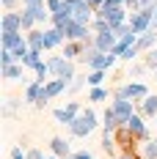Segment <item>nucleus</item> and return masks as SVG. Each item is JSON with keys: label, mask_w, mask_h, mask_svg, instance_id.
I'll return each instance as SVG.
<instances>
[{"label": "nucleus", "mask_w": 157, "mask_h": 159, "mask_svg": "<svg viewBox=\"0 0 157 159\" xmlns=\"http://www.w3.org/2000/svg\"><path fill=\"white\" fill-rule=\"evenodd\" d=\"M28 159H42V154L39 151H28Z\"/></svg>", "instance_id": "2eb2a0df"}, {"label": "nucleus", "mask_w": 157, "mask_h": 159, "mask_svg": "<svg viewBox=\"0 0 157 159\" xmlns=\"http://www.w3.org/2000/svg\"><path fill=\"white\" fill-rule=\"evenodd\" d=\"M77 52H80V47H77V44H66V58H75Z\"/></svg>", "instance_id": "9d476101"}, {"label": "nucleus", "mask_w": 157, "mask_h": 159, "mask_svg": "<svg viewBox=\"0 0 157 159\" xmlns=\"http://www.w3.org/2000/svg\"><path fill=\"white\" fill-rule=\"evenodd\" d=\"M143 110H146V115H155V112H157V96H149V99H146Z\"/></svg>", "instance_id": "0eeeda50"}, {"label": "nucleus", "mask_w": 157, "mask_h": 159, "mask_svg": "<svg viewBox=\"0 0 157 159\" xmlns=\"http://www.w3.org/2000/svg\"><path fill=\"white\" fill-rule=\"evenodd\" d=\"M75 112H77V104H69L66 110H58V112H55V118H58L61 124H72V121H75Z\"/></svg>", "instance_id": "7ed1b4c3"}, {"label": "nucleus", "mask_w": 157, "mask_h": 159, "mask_svg": "<svg viewBox=\"0 0 157 159\" xmlns=\"http://www.w3.org/2000/svg\"><path fill=\"white\" fill-rule=\"evenodd\" d=\"M72 159H94V157H91L88 151H77V154H75V157H72Z\"/></svg>", "instance_id": "4468645a"}, {"label": "nucleus", "mask_w": 157, "mask_h": 159, "mask_svg": "<svg viewBox=\"0 0 157 159\" xmlns=\"http://www.w3.org/2000/svg\"><path fill=\"white\" fill-rule=\"evenodd\" d=\"M96 126V115L91 110H86L80 118H75L72 124H69V129H72V134H77V137H83V134H88L91 129Z\"/></svg>", "instance_id": "f257e3e1"}, {"label": "nucleus", "mask_w": 157, "mask_h": 159, "mask_svg": "<svg viewBox=\"0 0 157 159\" xmlns=\"http://www.w3.org/2000/svg\"><path fill=\"white\" fill-rule=\"evenodd\" d=\"M11 159H28V154H22L19 148H14V151H11Z\"/></svg>", "instance_id": "ddd939ff"}, {"label": "nucleus", "mask_w": 157, "mask_h": 159, "mask_svg": "<svg viewBox=\"0 0 157 159\" xmlns=\"http://www.w3.org/2000/svg\"><path fill=\"white\" fill-rule=\"evenodd\" d=\"M88 82H91V85H99V82H102V71H94V74L88 77Z\"/></svg>", "instance_id": "f8f14e48"}, {"label": "nucleus", "mask_w": 157, "mask_h": 159, "mask_svg": "<svg viewBox=\"0 0 157 159\" xmlns=\"http://www.w3.org/2000/svg\"><path fill=\"white\" fill-rule=\"evenodd\" d=\"M50 148H52V154H55V157H69V143L61 140V137H55V140L50 143Z\"/></svg>", "instance_id": "20e7f679"}, {"label": "nucleus", "mask_w": 157, "mask_h": 159, "mask_svg": "<svg viewBox=\"0 0 157 159\" xmlns=\"http://www.w3.org/2000/svg\"><path fill=\"white\" fill-rule=\"evenodd\" d=\"M152 44H155V33H146L141 41H138V47H152Z\"/></svg>", "instance_id": "6e6552de"}, {"label": "nucleus", "mask_w": 157, "mask_h": 159, "mask_svg": "<svg viewBox=\"0 0 157 159\" xmlns=\"http://www.w3.org/2000/svg\"><path fill=\"white\" fill-rule=\"evenodd\" d=\"M143 159H157V140H149L143 145Z\"/></svg>", "instance_id": "39448f33"}, {"label": "nucleus", "mask_w": 157, "mask_h": 159, "mask_svg": "<svg viewBox=\"0 0 157 159\" xmlns=\"http://www.w3.org/2000/svg\"><path fill=\"white\" fill-rule=\"evenodd\" d=\"M47 159H55V157H47Z\"/></svg>", "instance_id": "dca6fc26"}, {"label": "nucleus", "mask_w": 157, "mask_h": 159, "mask_svg": "<svg viewBox=\"0 0 157 159\" xmlns=\"http://www.w3.org/2000/svg\"><path fill=\"white\" fill-rule=\"evenodd\" d=\"M99 99H105V91H102V88L91 91V102H99Z\"/></svg>", "instance_id": "9b49d317"}, {"label": "nucleus", "mask_w": 157, "mask_h": 159, "mask_svg": "<svg viewBox=\"0 0 157 159\" xmlns=\"http://www.w3.org/2000/svg\"><path fill=\"white\" fill-rule=\"evenodd\" d=\"M3 74H6V77H19V69H17V66H6V71H3Z\"/></svg>", "instance_id": "1a4fd4ad"}, {"label": "nucleus", "mask_w": 157, "mask_h": 159, "mask_svg": "<svg viewBox=\"0 0 157 159\" xmlns=\"http://www.w3.org/2000/svg\"><path fill=\"white\" fill-rule=\"evenodd\" d=\"M113 110H116V115H119L121 124H127V121L132 118V104H130L127 99H116V102H113Z\"/></svg>", "instance_id": "f03ea898"}, {"label": "nucleus", "mask_w": 157, "mask_h": 159, "mask_svg": "<svg viewBox=\"0 0 157 159\" xmlns=\"http://www.w3.org/2000/svg\"><path fill=\"white\" fill-rule=\"evenodd\" d=\"M63 85H66L63 80H55V82H50L47 88H44V93H47V96H55V93H61V91H63Z\"/></svg>", "instance_id": "423d86ee"}]
</instances>
